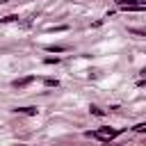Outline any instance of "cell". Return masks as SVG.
<instances>
[{
    "label": "cell",
    "instance_id": "cell-1",
    "mask_svg": "<svg viewBox=\"0 0 146 146\" xmlns=\"http://www.w3.org/2000/svg\"><path fill=\"white\" fill-rule=\"evenodd\" d=\"M116 5L125 11H139L146 7V0H116Z\"/></svg>",
    "mask_w": 146,
    "mask_h": 146
},
{
    "label": "cell",
    "instance_id": "cell-9",
    "mask_svg": "<svg viewBox=\"0 0 146 146\" xmlns=\"http://www.w3.org/2000/svg\"><path fill=\"white\" fill-rule=\"evenodd\" d=\"M2 21H5V23H14V21H18V16H14V14H9V16H5Z\"/></svg>",
    "mask_w": 146,
    "mask_h": 146
},
{
    "label": "cell",
    "instance_id": "cell-8",
    "mask_svg": "<svg viewBox=\"0 0 146 146\" xmlns=\"http://www.w3.org/2000/svg\"><path fill=\"white\" fill-rule=\"evenodd\" d=\"M89 110H91V114H96V116H103V114H105V112H103L100 107H96V105H91Z\"/></svg>",
    "mask_w": 146,
    "mask_h": 146
},
{
    "label": "cell",
    "instance_id": "cell-3",
    "mask_svg": "<svg viewBox=\"0 0 146 146\" xmlns=\"http://www.w3.org/2000/svg\"><path fill=\"white\" fill-rule=\"evenodd\" d=\"M32 80H34L32 75H27V78H21V80H14V87H16V89H21V87H25V84H30Z\"/></svg>",
    "mask_w": 146,
    "mask_h": 146
},
{
    "label": "cell",
    "instance_id": "cell-2",
    "mask_svg": "<svg viewBox=\"0 0 146 146\" xmlns=\"http://www.w3.org/2000/svg\"><path fill=\"white\" fill-rule=\"evenodd\" d=\"M116 135H119V130H114V128H100L96 132H87V137H98V139H112Z\"/></svg>",
    "mask_w": 146,
    "mask_h": 146
},
{
    "label": "cell",
    "instance_id": "cell-7",
    "mask_svg": "<svg viewBox=\"0 0 146 146\" xmlns=\"http://www.w3.org/2000/svg\"><path fill=\"white\" fill-rule=\"evenodd\" d=\"M43 82H46V87H59V82H57L55 78H46Z\"/></svg>",
    "mask_w": 146,
    "mask_h": 146
},
{
    "label": "cell",
    "instance_id": "cell-10",
    "mask_svg": "<svg viewBox=\"0 0 146 146\" xmlns=\"http://www.w3.org/2000/svg\"><path fill=\"white\" fill-rule=\"evenodd\" d=\"M66 25H57V27H50V32H64Z\"/></svg>",
    "mask_w": 146,
    "mask_h": 146
},
{
    "label": "cell",
    "instance_id": "cell-5",
    "mask_svg": "<svg viewBox=\"0 0 146 146\" xmlns=\"http://www.w3.org/2000/svg\"><path fill=\"white\" fill-rule=\"evenodd\" d=\"M130 34H137V36H146V30H139V27H128Z\"/></svg>",
    "mask_w": 146,
    "mask_h": 146
},
{
    "label": "cell",
    "instance_id": "cell-6",
    "mask_svg": "<svg viewBox=\"0 0 146 146\" xmlns=\"http://www.w3.org/2000/svg\"><path fill=\"white\" fill-rule=\"evenodd\" d=\"M46 50H48V52H64L66 48H64V46H48Z\"/></svg>",
    "mask_w": 146,
    "mask_h": 146
},
{
    "label": "cell",
    "instance_id": "cell-4",
    "mask_svg": "<svg viewBox=\"0 0 146 146\" xmlns=\"http://www.w3.org/2000/svg\"><path fill=\"white\" fill-rule=\"evenodd\" d=\"M18 114H36V107H16Z\"/></svg>",
    "mask_w": 146,
    "mask_h": 146
}]
</instances>
